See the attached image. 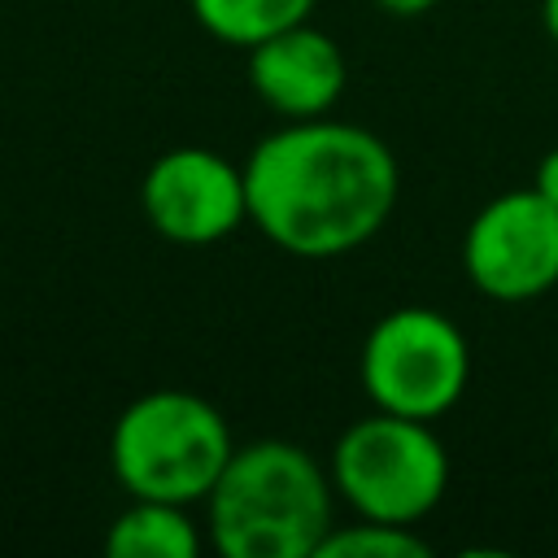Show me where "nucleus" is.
I'll use <instances>...</instances> for the list:
<instances>
[{
	"label": "nucleus",
	"instance_id": "1",
	"mask_svg": "<svg viewBox=\"0 0 558 558\" xmlns=\"http://www.w3.org/2000/svg\"><path fill=\"white\" fill-rule=\"evenodd\" d=\"M248 222L305 262L362 248L392 214L401 170L392 148L353 122L296 118L244 161Z\"/></svg>",
	"mask_w": 558,
	"mask_h": 558
},
{
	"label": "nucleus",
	"instance_id": "2",
	"mask_svg": "<svg viewBox=\"0 0 558 558\" xmlns=\"http://www.w3.org/2000/svg\"><path fill=\"white\" fill-rule=\"evenodd\" d=\"M331 523V480L292 440L235 445L205 497V532L222 558H314Z\"/></svg>",
	"mask_w": 558,
	"mask_h": 558
},
{
	"label": "nucleus",
	"instance_id": "3",
	"mask_svg": "<svg viewBox=\"0 0 558 558\" xmlns=\"http://www.w3.org/2000/svg\"><path fill=\"white\" fill-rule=\"evenodd\" d=\"M235 440L227 418L196 392L157 388L135 397L109 432V466L126 497L196 506L218 484Z\"/></svg>",
	"mask_w": 558,
	"mask_h": 558
},
{
	"label": "nucleus",
	"instance_id": "4",
	"mask_svg": "<svg viewBox=\"0 0 558 558\" xmlns=\"http://www.w3.org/2000/svg\"><path fill=\"white\" fill-rule=\"evenodd\" d=\"M331 484L362 519L414 527L449 484V453L427 418L375 410L340 432Z\"/></svg>",
	"mask_w": 558,
	"mask_h": 558
},
{
	"label": "nucleus",
	"instance_id": "5",
	"mask_svg": "<svg viewBox=\"0 0 558 558\" xmlns=\"http://www.w3.org/2000/svg\"><path fill=\"white\" fill-rule=\"evenodd\" d=\"M471 379V349L453 318L427 305L388 310L362 344V388L375 410L440 418Z\"/></svg>",
	"mask_w": 558,
	"mask_h": 558
},
{
	"label": "nucleus",
	"instance_id": "6",
	"mask_svg": "<svg viewBox=\"0 0 558 558\" xmlns=\"http://www.w3.org/2000/svg\"><path fill=\"white\" fill-rule=\"evenodd\" d=\"M466 279L493 301H532L558 283V205L536 187L493 196L462 240Z\"/></svg>",
	"mask_w": 558,
	"mask_h": 558
},
{
	"label": "nucleus",
	"instance_id": "7",
	"mask_svg": "<svg viewBox=\"0 0 558 558\" xmlns=\"http://www.w3.org/2000/svg\"><path fill=\"white\" fill-rule=\"evenodd\" d=\"M140 209L170 244H218L248 218L244 166L214 148H170L144 170Z\"/></svg>",
	"mask_w": 558,
	"mask_h": 558
},
{
	"label": "nucleus",
	"instance_id": "8",
	"mask_svg": "<svg viewBox=\"0 0 558 558\" xmlns=\"http://www.w3.org/2000/svg\"><path fill=\"white\" fill-rule=\"evenodd\" d=\"M248 83L288 122L323 118L344 92V52L318 26L296 22L248 48Z\"/></svg>",
	"mask_w": 558,
	"mask_h": 558
},
{
	"label": "nucleus",
	"instance_id": "9",
	"mask_svg": "<svg viewBox=\"0 0 558 558\" xmlns=\"http://www.w3.org/2000/svg\"><path fill=\"white\" fill-rule=\"evenodd\" d=\"M201 545L205 541L187 506L148 501V497H131V506L105 532L109 558H196Z\"/></svg>",
	"mask_w": 558,
	"mask_h": 558
},
{
	"label": "nucleus",
	"instance_id": "10",
	"mask_svg": "<svg viewBox=\"0 0 558 558\" xmlns=\"http://www.w3.org/2000/svg\"><path fill=\"white\" fill-rule=\"evenodd\" d=\"M196 22L231 48H253L296 22H310L314 0H187Z\"/></svg>",
	"mask_w": 558,
	"mask_h": 558
},
{
	"label": "nucleus",
	"instance_id": "11",
	"mask_svg": "<svg viewBox=\"0 0 558 558\" xmlns=\"http://www.w3.org/2000/svg\"><path fill=\"white\" fill-rule=\"evenodd\" d=\"M427 541L414 536L405 523H379L362 519L357 523H331L314 558H423Z\"/></svg>",
	"mask_w": 558,
	"mask_h": 558
},
{
	"label": "nucleus",
	"instance_id": "12",
	"mask_svg": "<svg viewBox=\"0 0 558 558\" xmlns=\"http://www.w3.org/2000/svg\"><path fill=\"white\" fill-rule=\"evenodd\" d=\"M532 187L558 205V148H549L541 161H536V174H532Z\"/></svg>",
	"mask_w": 558,
	"mask_h": 558
},
{
	"label": "nucleus",
	"instance_id": "13",
	"mask_svg": "<svg viewBox=\"0 0 558 558\" xmlns=\"http://www.w3.org/2000/svg\"><path fill=\"white\" fill-rule=\"evenodd\" d=\"M384 13H392V17H418V13H427V9H436V0H375Z\"/></svg>",
	"mask_w": 558,
	"mask_h": 558
},
{
	"label": "nucleus",
	"instance_id": "14",
	"mask_svg": "<svg viewBox=\"0 0 558 558\" xmlns=\"http://www.w3.org/2000/svg\"><path fill=\"white\" fill-rule=\"evenodd\" d=\"M541 17H545V31H549V39L558 44V0H541Z\"/></svg>",
	"mask_w": 558,
	"mask_h": 558
},
{
	"label": "nucleus",
	"instance_id": "15",
	"mask_svg": "<svg viewBox=\"0 0 558 558\" xmlns=\"http://www.w3.org/2000/svg\"><path fill=\"white\" fill-rule=\"evenodd\" d=\"M554 440H558V414H554Z\"/></svg>",
	"mask_w": 558,
	"mask_h": 558
}]
</instances>
